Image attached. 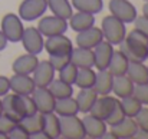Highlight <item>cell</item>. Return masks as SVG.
Masks as SVG:
<instances>
[{"mask_svg":"<svg viewBox=\"0 0 148 139\" xmlns=\"http://www.w3.org/2000/svg\"><path fill=\"white\" fill-rule=\"evenodd\" d=\"M116 102H118V97H114V96H111V95L98 96V99L95 100V103H94V106L91 108L89 113L94 115V116H97V118H99V119H103V121H105V119L111 115V112H112V109L115 108Z\"/></svg>","mask_w":148,"mask_h":139,"instance_id":"cell-15","label":"cell"},{"mask_svg":"<svg viewBox=\"0 0 148 139\" xmlns=\"http://www.w3.org/2000/svg\"><path fill=\"white\" fill-rule=\"evenodd\" d=\"M53 112H55L58 116H72V115H78V113H79V108H78L76 99H75L73 96L56 99Z\"/></svg>","mask_w":148,"mask_h":139,"instance_id":"cell-26","label":"cell"},{"mask_svg":"<svg viewBox=\"0 0 148 139\" xmlns=\"http://www.w3.org/2000/svg\"><path fill=\"white\" fill-rule=\"evenodd\" d=\"M135 85L134 82L127 76V75H119V76H114V82H112V93L115 95V97L122 99L127 96L134 95Z\"/></svg>","mask_w":148,"mask_h":139,"instance_id":"cell-22","label":"cell"},{"mask_svg":"<svg viewBox=\"0 0 148 139\" xmlns=\"http://www.w3.org/2000/svg\"><path fill=\"white\" fill-rule=\"evenodd\" d=\"M109 12L112 16L127 23H134L137 19V7L130 0H109Z\"/></svg>","mask_w":148,"mask_h":139,"instance_id":"cell-7","label":"cell"},{"mask_svg":"<svg viewBox=\"0 0 148 139\" xmlns=\"http://www.w3.org/2000/svg\"><path fill=\"white\" fill-rule=\"evenodd\" d=\"M68 20H69L68 26L75 33H79V32L86 30L95 25V14L85 13V12H76V13H72V16Z\"/></svg>","mask_w":148,"mask_h":139,"instance_id":"cell-21","label":"cell"},{"mask_svg":"<svg viewBox=\"0 0 148 139\" xmlns=\"http://www.w3.org/2000/svg\"><path fill=\"white\" fill-rule=\"evenodd\" d=\"M76 103H78V108H79V112H82L84 115L85 113H89L91 108L94 106L95 100L98 99V93L95 92L92 88H86V89H79V92L76 95Z\"/></svg>","mask_w":148,"mask_h":139,"instance_id":"cell-27","label":"cell"},{"mask_svg":"<svg viewBox=\"0 0 148 139\" xmlns=\"http://www.w3.org/2000/svg\"><path fill=\"white\" fill-rule=\"evenodd\" d=\"M78 69L79 67H76L72 62H69L65 67H62L59 72H56L58 73V78L59 79H62L63 82H66V83H71V85H73L75 83V79H76V75H78Z\"/></svg>","mask_w":148,"mask_h":139,"instance_id":"cell-35","label":"cell"},{"mask_svg":"<svg viewBox=\"0 0 148 139\" xmlns=\"http://www.w3.org/2000/svg\"><path fill=\"white\" fill-rule=\"evenodd\" d=\"M92 50H94V57H95V67L98 70H101V69H108V65L111 62L112 53L115 50L114 45H111L108 40L103 39Z\"/></svg>","mask_w":148,"mask_h":139,"instance_id":"cell-17","label":"cell"},{"mask_svg":"<svg viewBox=\"0 0 148 139\" xmlns=\"http://www.w3.org/2000/svg\"><path fill=\"white\" fill-rule=\"evenodd\" d=\"M134 139H148V131L147 129H140L138 128V131L134 135Z\"/></svg>","mask_w":148,"mask_h":139,"instance_id":"cell-45","label":"cell"},{"mask_svg":"<svg viewBox=\"0 0 148 139\" xmlns=\"http://www.w3.org/2000/svg\"><path fill=\"white\" fill-rule=\"evenodd\" d=\"M49 62L52 63L53 69L56 72H59L62 67H65L69 62H71V53H65V55H50Z\"/></svg>","mask_w":148,"mask_h":139,"instance_id":"cell-38","label":"cell"},{"mask_svg":"<svg viewBox=\"0 0 148 139\" xmlns=\"http://www.w3.org/2000/svg\"><path fill=\"white\" fill-rule=\"evenodd\" d=\"M1 108H3V113L9 118H12L13 121L19 122L23 118V110H22V102H20V95L16 93H6L4 96H1Z\"/></svg>","mask_w":148,"mask_h":139,"instance_id":"cell-12","label":"cell"},{"mask_svg":"<svg viewBox=\"0 0 148 139\" xmlns=\"http://www.w3.org/2000/svg\"><path fill=\"white\" fill-rule=\"evenodd\" d=\"M0 30L3 32V35L6 36L7 42L12 43H17L22 39L25 26H23V20L19 17V14L14 13H7L3 16L1 23H0Z\"/></svg>","mask_w":148,"mask_h":139,"instance_id":"cell-3","label":"cell"},{"mask_svg":"<svg viewBox=\"0 0 148 139\" xmlns=\"http://www.w3.org/2000/svg\"><path fill=\"white\" fill-rule=\"evenodd\" d=\"M32 97L36 103V108H38V112L40 113H49L53 112L55 109V96L52 95V92L49 91V88H36L33 93H32Z\"/></svg>","mask_w":148,"mask_h":139,"instance_id":"cell-13","label":"cell"},{"mask_svg":"<svg viewBox=\"0 0 148 139\" xmlns=\"http://www.w3.org/2000/svg\"><path fill=\"white\" fill-rule=\"evenodd\" d=\"M39 63V57L38 55H32V53H26L19 56L13 65H12V70L13 73H20V75H32V72L35 70V67Z\"/></svg>","mask_w":148,"mask_h":139,"instance_id":"cell-19","label":"cell"},{"mask_svg":"<svg viewBox=\"0 0 148 139\" xmlns=\"http://www.w3.org/2000/svg\"><path fill=\"white\" fill-rule=\"evenodd\" d=\"M9 92H10V82H9V78L0 75V97L4 96L6 93H9Z\"/></svg>","mask_w":148,"mask_h":139,"instance_id":"cell-44","label":"cell"},{"mask_svg":"<svg viewBox=\"0 0 148 139\" xmlns=\"http://www.w3.org/2000/svg\"><path fill=\"white\" fill-rule=\"evenodd\" d=\"M20 42L25 47V50L27 53H32V55H39L43 50V46H45V37L38 30V27L25 29Z\"/></svg>","mask_w":148,"mask_h":139,"instance_id":"cell-8","label":"cell"},{"mask_svg":"<svg viewBox=\"0 0 148 139\" xmlns=\"http://www.w3.org/2000/svg\"><path fill=\"white\" fill-rule=\"evenodd\" d=\"M3 113V108H1V97H0V115Z\"/></svg>","mask_w":148,"mask_h":139,"instance_id":"cell-48","label":"cell"},{"mask_svg":"<svg viewBox=\"0 0 148 139\" xmlns=\"http://www.w3.org/2000/svg\"><path fill=\"white\" fill-rule=\"evenodd\" d=\"M71 4L76 9V12H85L91 14H97L103 9V0H72Z\"/></svg>","mask_w":148,"mask_h":139,"instance_id":"cell-33","label":"cell"},{"mask_svg":"<svg viewBox=\"0 0 148 139\" xmlns=\"http://www.w3.org/2000/svg\"><path fill=\"white\" fill-rule=\"evenodd\" d=\"M68 20L59 16H45L38 23V30L43 35V37H49L55 35H62L68 30Z\"/></svg>","mask_w":148,"mask_h":139,"instance_id":"cell-6","label":"cell"},{"mask_svg":"<svg viewBox=\"0 0 148 139\" xmlns=\"http://www.w3.org/2000/svg\"><path fill=\"white\" fill-rule=\"evenodd\" d=\"M48 9L52 10L55 16H59L66 20L73 13V7L69 0H48Z\"/></svg>","mask_w":148,"mask_h":139,"instance_id":"cell-30","label":"cell"},{"mask_svg":"<svg viewBox=\"0 0 148 139\" xmlns=\"http://www.w3.org/2000/svg\"><path fill=\"white\" fill-rule=\"evenodd\" d=\"M134 96H135L144 106H148V83H144V85H135Z\"/></svg>","mask_w":148,"mask_h":139,"instance_id":"cell-39","label":"cell"},{"mask_svg":"<svg viewBox=\"0 0 148 139\" xmlns=\"http://www.w3.org/2000/svg\"><path fill=\"white\" fill-rule=\"evenodd\" d=\"M95 78H97V72L92 67H79L73 85H76L79 89L92 88L95 83Z\"/></svg>","mask_w":148,"mask_h":139,"instance_id":"cell-31","label":"cell"},{"mask_svg":"<svg viewBox=\"0 0 148 139\" xmlns=\"http://www.w3.org/2000/svg\"><path fill=\"white\" fill-rule=\"evenodd\" d=\"M82 122H84L86 136L91 139H102L105 136V134L108 132L106 122L91 113H85V116L82 118Z\"/></svg>","mask_w":148,"mask_h":139,"instance_id":"cell-11","label":"cell"},{"mask_svg":"<svg viewBox=\"0 0 148 139\" xmlns=\"http://www.w3.org/2000/svg\"><path fill=\"white\" fill-rule=\"evenodd\" d=\"M119 50L130 62H145L148 50V36L134 29L119 43Z\"/></svg>","mask_w":148,"mask_h":139,"instance_id":"cell-1","label":"cell"},{"mask_svg":"<svg viewBox=\"0 0 148 139\" xmlns=\"http://www.w3.org/2000/svg\"><path fill=\"white\" fill-rule=\"evenodd\" d=\"M134 119H135V122H137L140 129H147L148 131V108L143 106L141 110L135 115Z\"/></svg>","mask_w":148,"mask_h":139,"instance_id":"cell-41","label":"cell"},{"mask_svg":"<svg viewBox=\"0 0 148 139\" xmlns=\"http://www.w3.org/2000/svg\"><path fill=\"white\" fill-rule=\"evenodd\" d=\"M43 49L50 55H65V53H71L73 49V43L72 40L65 35H55V36H49L45 39V46Z\"/></svg>","mask_w":148,"mask_h":139,"instance_id":"cell-9","label":"cell"},{"mask_svg":"<svg viewBox=\"0 0 148 139\" xmlns=\"http://www.w3.org/2000/svg\"><path fill=\"white\" fill-rule=\"evenodd\" d=\"M138 131V125L134 118H125L122 122L111 126L109 135L114 139H132Z\"/></svg>","mask_w":148,"mask_h":139,"instance_id":"cell-16","label":"cell"},{"mask_svg":"<svg viewBox=\"0 0 148 139\" xmlns=\"http://www.w3.org/2000/svg\"><path fill=\"white\" fill-rule=\"evenodd\" d=\"M55 76H56V70L53 69V66L49 60H39L38 66L32 72V78H33L36 88L49 86V83L55 79Z\"/></svg>","mask_w":148,"mask_h":139,"instance_id":"cell-10","label":"cell"},{"mask_svg":"<svg viewBox=\"0 0 148 139\" xmlns=\"http://www.w3.org/2000/svg\"><path fill=\"white\" fill-rule=\"evenodd\" d=\"M20 102H22V110H23V116H29L38 112L36 103L32 97V95H20Z\"/></svg>","mask_w":148,"mask_h":139,"instance_id":"cell-37","label":"cell"},{"mask_svg":"<svg viewBox=\"0 0 148 139\" xmlns=\"http://www.w3.org/2000/svg\"><path fill=\"white\" fill-rule=\"evenodd\" d=\"M48 10V0H23L19 6V17L26 22H33L42 17Z\"/></svg>","mask_w":148,"mask_h":139,"instance_id":"cell-5","label":"cell"},{"mask_svg":"<svg viewBox=\"0 0 148 139\" xmlns=\"http://www.w3.org/2000/svg\"><path fill=\"white\" fill-rule=\"evenodd\" d=\"M42 132L48 139L60 138V119L55 112H49L43 115V128Z\"/></svg>","mask_w":148,"mask_h":139,"instance_id":"cell-25","label":"cell"},{"mask_svg":"<svg viewBox=\"0 0 148 139\" xmlns=\"http://www.w3.org/2000/svg\"><path fill=\"white\" fill-rule=\"evenodd\" d=\"M101 30H102V35H103V39L108 40L111 45H119L125 36H127V27H125V23L122 20H119L118 17L109 14L106 17L102 19V23H101Z\"/></svg>","mask_w":148,"mask_h":139,"instance_id":"cell-2","label":"cell"},{"mask_svg":"<svg viewBox=\"0 0 148 139\" xmlns=\"http://www.w3.org/2000/svg\"><path fill=\"white\" fill-rule=\"evenodd\" d=\"M143 14L148 17V0H145V3H144V6H143Z\"/></svg>","mask_w":148,"mask_h":139,"instance_id":"cell-47","label":"cell"},{"mask_svg":"<svg viewBox=\"0 0 148 139\" xmlns=\"http://www.w3.org/2000/svg\"><path fill=\"white\" fill-rule=\"evenodd\" d=\"M19 125L29 134V138H30V135H33V134L42 131V128H43V113L36 112V113H33V115L23 116V118L19 121Z\"/></svg>","mask_w":148,"mask_h":139,"instance_id":"cell-29","label":"cell"},{"mask_svg":"<svg viewBox=\"0 0 148 139\" xmlns=\"http://www.w3.org/2000/svg\"><path fill=\"white\" fill-rule=\"evenodd\" d=\"M130 60L127 59V56L121 52V50H114L111 62L108 65V70L114 75V76H119V75H125L127 69H128Z\"/></svg>","mask_w":148,"mask_h":139,"instance_id":"cell-28","label":"cell"},{"mask_svg":"<svg viewBox=\"0 0 148 139\" xmlns=\"http://www.w3.org/2000/svg\"><path fill=\"white\" fill-rule=\"evenodd\" d=\"M125 118H127V116H125V113H124V110H122V106H121V102H119V99H118V102H116L115 108L112 109L111 115L105 119V122H106V125H108V126H114V125H116V123L122 122Z\"/></svg>","mask_w":148,"mask_h":139,"instance_id":"cell-36","label":"cell"},{"mask_svg":"<svg viewBox=\"0 0 148 139\" xmlns=\"http://www.w3.org/2000/svg\"><path fill=\"white\" fill-rule=\"evenodd\" d=\"M125 75L134 82V85L148 83V66L144 62H130Z\"/></svg>","mask_w":148,"mask_h":139,"instance_id":"cell-24","label":"cell"},{"mask_svg":"<svg viewBox=\"0 0 148 139\" xmlns=\"http://www.w3.org/2000/svg\"><path fill=\"white\" fill-rule=\"evenodd\" d=\"M103 40V35L101 27H89L86 30H82L76 35V46L86 47V49H94L99 42Z\"/></svg>","mask_w":148,"mask_h":139,"instance_id":"cell-18","label":"cell"},{"mask_svg":"<svg viewBox=\"0 0 148 139\" xmlns=\"http://www.w3.org/2000/svg\"><path fill=\"white\" fill-rule=\"evenodd\" d=\"M112 82H114V75L108 69H101L97 72V78H95V83H94L92 89L98 93V96L111 95Z\"/></svg>","mask_w":148,"mask_h":139,"instance_id":"cell-23","label":"cell"},{"mask_svg":"<svg viewBox=\"0 0 148 139\" xmlns=\"http://www.w3.org/2000/svg\"><path fill=\"white\" fill-rule=\"evenodd\" d=\"M60 119V138L65 139H84L86 138L84 122L78 115L59 116Z\"/></svg>","mask_w":148,"mask_h":139,"instance_id":"cell-4","label":"cell"},{"mask_svg":"<svg viewBox=\"0 0 148 139\" xmlns=\"http://www.w3.org/2000/svg\"><path fill=\"white\" fill-rule=\"evenodd\" d=\"M9 82H10V91L16 95H32L36 89V85L30 75L14 73L12 78H9Z\"/></svg>","mask_w":148,"mask_h":139,"instance_id":"cell-14","label":"cell"},{"mask_svg":"<svg viewBox=\"0 0 148 139\" xmlns=\"http://www.w3.org/2000/svg\"><path fill=\"white\" fill-rule=\"evenodd\" d=\"M134 25H135V29L143 32L144 35L148 36V17L147 16H137V19L134 20Z\"/></svg>","mask_w":148,"mask_h":139,"instance_id":"cell-43","label":"cell"},{"mask_svg":"<svg viewBox=\"0 0 148 139\" xmlns=\"http://www.w3.org/2000/svg\"><path fill=\"white\" fill-rule=\"evenodd\" d=\"M16 123H17L16 121H13L12 118H9V116H6L4 113H1V115H0V134H4V135L7 136V134L14 128Z\"/></svg>","mask_w":148,"mask_h":139,"instance_id":"cell-40","label":"cell"},{"mask_svg":"<svg viewBox=\"0 0 148 139\" xmlns=\"http://www.w3.org/2000/svg\"><path fill=\"white\" fill-rule=\"evenodd\" d=\"M49 91L55 96V99H62V97H68V96H73V85L63 82L62 79H53L49 83Z\"/></svg>","mask_w":148,"mask_h":139,"instance_id":"cell-32","label":"cell"},{"mask_svg":"<svg viewBox=\"0 0 148 139\" xmlns=\"http://www.w3.org/2000/svg\"><path fill=\"white\" fill-rule=\"evenodd\" d=\"M7 139H29V134L19 125V122L14 125V128L7 134Z\"/></svg>","mask_w":148,"mask_h":139,"instance_id":"cell-42","label":"cell"},{"mask_svg":"<svg viewBox=\"0 0 148 139\" xmlns=\"http://www.w3.org/2000/svg\"><path fill=\"white\" fill-rule=\"evenodd\" d=\"M71 62L76 67H94L95 66L94 50L79 46L73 47L71 52Z\"/></svg>","mask_w":148,"mask_h":139,"instance_id":"cell-20","label":"cell"},{"mask_svg":"<svg viewBox=\"0 0 148 139\" xmlns=\"http://www.w3.org/2000/svg\"><path fill=\"white\" fill-rule=\"evenodd\" d=\"M147 59H148V50H147Z\"/></svg>","mask_w":148,"mask_h":139,"instance_id":"cell-49","label":"cell"},{"mask_svg":"<svg viewBox=\"0 0 148 139\" xmlns=\"http://www.w3.org/2000/svg\"><path fill=\"white\" fill-rule=\"evenodd\" d=\"M119 102H121L122 110H124V113H125L127 118H135V115H137V113L141 110V108L144 106L134 95L127 96V97H122V99H119Z\"/></svg>","mask_w":148,"mask_h":139,"instance_id":"cell-34","label":"cell"},{"mask_svg":"<svg viewBox=\"0 0 148 139\" xmlns=\"http://www.w3.org/2000/svg\"><path fill=\"white\" fill-rule=\"evenodd\" d=\"M6 47H7V39H6V36L3 35V32L0 30V52L4 50Z\"/></svg>","mask_w":148,"mask_h":139,"instance_id":"cell-46","label":"cell"}]
</instances>
